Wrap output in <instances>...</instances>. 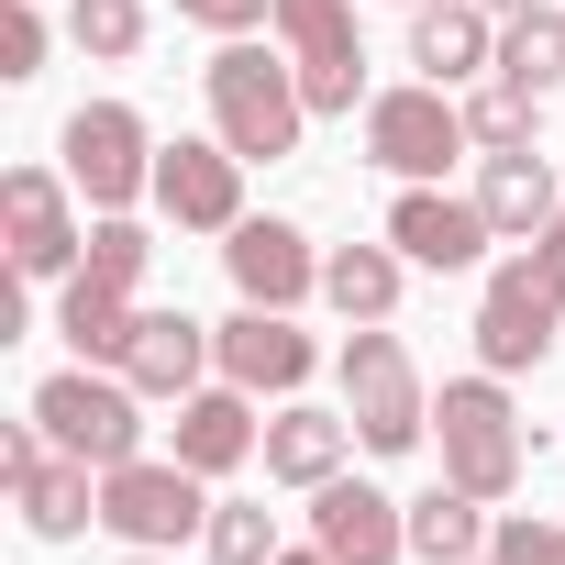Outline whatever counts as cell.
Instances as JSON below:
<instances>
[{
	"label": "cell",
	"mask_w": 565,
	"mask_h": 565,
	"mask_svg": "<svg viewBox=\"0 0 565 565\" xmlns=\"http://www.w3.org/2000/svg\"><path fill=\"white\" fill-rule=\"evenodd\" d=\"M200 100H211V134L244 167L300 156V134H311V89H300L289 45H255V34H222V56L200 67Z\"/></svg>",
	"instance_id": "cell-1"
},
{
	"label": "cell",
	"mask_w": 565,
	"mask_h": 565,
	"mask_svg": "<svg viewBox=\"0 0 565 565\" xmlns=\"http://www.w3.org/2000/svg\"><path fill=\"white\" fill-rule=\"evenodd\" d=\"M333 377H344V422H355L366 455H411L433 433V388H422V366H411V344L388 322H355V344H344Z\"/></svg>",
	"instance_id": "cell-2"
},
{
	"label": "cell",
	"mask_w": 565,
	"mask_h": 565,
	"mask_svg": "<svg viewBox=\"0 0 565 565\" xmlns=\"http://www.w3.org/2000/svg\"><path fill=\"white\" fill-rule=\"evenodd\" d=\"M34 422H45L56 455H78V466H134V455H145V388H134L122 366H89V355L34 388Z\"/></svg>",
	"instance_id": "cell-3"
},
{
	"label": "cell",
	"mask_w": 565,
	"mask_h": 565,
	"mask_svg": "<svg viewBox=\"0 0 565 565\" xmlns=\"http://www.w3.org/2000/svg\"><path fill=\"white\" fill-rule=\"evenodd\" d=\"M433 433H444V477L466 488V499H510L521 488V411H510V388H499V366H477V377H455L444 399H433Z\"/></svg>",
	"instance_id": "cell-4"
},
{
	"label": "cell",
	"mask_w": 565,
	"mask_h": 565,
	"mask_svg": "<svg viewBox=\"0 0 565 565\" xmlns=\"http://www.w3.org/2000/svg\"><path fill=\"white\" fill-rule=\"evenodd\" d=\"M100 532L134 543V554H178L189 532H211V477L178 466V455H134V466H100Z\"/></svg>",
	"instance_id": "cell-5"
},
{
	"label": "cell",
	"mask_w": 565,
	"mask_h": 565,
	"mask_svg": "<svg viewBox=\"0 0 565 565\" xmlns=\"http://www.w3.org/2000/svg\"><path fill=\"white\" fill-rule=\"evenodd\" d=\"M554 344H565V277H554L543 255H499L488 289H477V366L521 377V366H543Z\"/></svg>",
	"instance_id": "cell-6"
},
{
	"label": "cell",
	"mask_w": 565,
	"mask_h": 565,
	"mask_svg": "<svg viewBox=\"0 0 565 565\" xmlns=\"http://www.w3.org/2000/svg\"><path fill=\"white\" fill-rule=\"evenodd\" d=\"M56 145H67V178H78L89 211H134V200H156V134H145L134 100H78Z\"/></svg>",
	"instance_id": "cell-7"
},
{
	"label": "cell",
	"mask_w": 565,
	"mask_h": 565,
	"mask_svg": "<svg viewBox=\"0 0 565 565\" xmlns=\"http://www.w3.org/2000/svg\"><path fill=\"white\" fill-rule=\"evenodd\" d=\"M466 145H477V134H466V100H444L433 78H411V89H377V100H366V167H388L399 189L444 178Z\"/></svg>",
	"instance_id": "cell-8"
},
{
	"label": "cell",
	"mask_w": 565,
	"mask_h": 565,
	"mask_svg": "<svg viewBox=\"0 0 565 565\" xmlns=\"http://www.w3.org/2000/svg\"><path fill=\"white\" fill-rule=\"evenodd\" d=\"M311 366H322V344L300 333V311H233V322H211V377H233V388H255V399H300L311 388Z\"/></svg>",
	"instance_id": "cell-9"
},
{
	"label": "cell",
	"mask_w": 565,
	"mask_h": 565,
	"mask_svg": "<svg viewBox=\"0 0 565 565\" xmlns=\"http://www.w3.org/2000/svg\"><path fill=\"white\" fill-rule=\"evenodd\" d=\"M78 178H56V167H12L0 178V233H12V277H78V255H89V233H78V200H67Z\"/></svg>",
	"instance_id": "cell-10"
},
{
	"label": "cell",
	"mask_w": 565,
	"mask_h": 565,
	"mask_svg": "<svg viewBox=\"0 0 565 565\" xmlns=\"http://www.w3.org/2000/svg\"><path fill=\"white\" fill-rule=\"evenodd\" d=\"M277 45H289L311 111H355L366 89V34H355V0H277Z\"/></svg>",
	"instance_id": "cell-11"
},
{
	"label": "cell",
	"mask_w": 565,
	"mask_h": 565,
	"mask_svg": "<svg viewBox=\"0 0 565 565\" xmlns=\"http://www.w3.org/2000/svg\"><path fill=\"white\" fill-rule=\"evenodd\" d=\"M156 211H167L178 233H233V222H244V156H233L222 134L156 145Z\"/></svg>",
	"instance_id": "cell-12"
},
{
	"label": "cell",
	"mask_w": 565,
	"mask_h": 565,
	"mask_svg": "<svg viewBox=\"0 0 565 565\" xmlns=\"http://www.w3.org/2000/svg\"><path fill=\"white\" fill-rule=\"evenodd\" d=\"M222 266H233V300H255V311H300V300L322 289L311 233L277 222V211H244V222L222 233Z\"/></svg>",
	"instance_id": "cell-13"
},
{
	"label": "cell",
	"mask_w": 565,
	"mask_h": 565,
	"mask_svg": "<svg viewBox=\"0 0 565 565\" xmlns=\"http://www.w3.org/2000/svg\"><path fill=\"white\" fill-rule=\"evenodd\" d=\"M311 543L333 565H399L411 554V499H388L366 477H322L311 488Z\"/></svg>",
	"instance_id": "cell-14"
},
{
	"label": "cell",
	"mask_w": 565,
	"mask_h": 565,
	"mask_svg": "<svg viewBox=\"0 0 565 565\" xmlns=\"http://www.w3.org/2000/svg\"><path fill=\"white\" fill-rule=\"evenodd\" d=\"M388 244H399L411 266H444V277H455V266H477L499 233H488L477 189L455 200V189H433V178H422V189H399V200H388Z\"/></svg>",
	"instance_id": "cell-15"
},
{
	"label": "cell",
	"mask_w": 565,
	"mask_h": 565,
	"mask_svg": "<svg viewBox=\"0 0 565 565\" xmlns=\"http://www.w3.org/2000/svg\"><path fill=\"white\" fill-rule=\"evenodd\" d=\"M411 67L433 89L499 78V12H488V0H422V12H411Z\"/></svg>",
	"instance_id": "cell-16"
},
{
	"label": "cell",
	"mask_w": 565,
	"mask_h": 565,
	"mask_svg": "<svg viewBox=\"0 0 565 565\" xmlns=\"http://www.w3.org/2000/svg\"><path fill=\"white\" fill-rule=\"evenodd\" d=\"M178 466H200V477H233L244 455H266V422H255V388H233V377H211V388H189L178 399V444H167Z\"/></svg>",
	"instance_id": "cell-17"
},
{
	"label": "cell",
	"mask_w": 565,
	"mask_h": 565,
	"mask_svg": "<svg viewBox=\"0 0 565 565\" xmlns=\"http://www.w3.org/2000/svg\"><path fill=\"white\" fill-rule=\"evenodd\" d=\"M122 377H134L145 399H189V388H211V322H189V311H134Z\"/></svg>",
	"instance_id": "cell-18"
},
{
	"label": "cell",
	"mask_w": 565,
	"mask_h": 565,
	"mask_svg": "<svg viewBox=\"0 0 565 565\" xmlns=\"http://www.w3.org/2000/svg\"><path fill=\"white\" fill-rule=\"evenodd\" d=\"M477 211H488V233H499V244H543V222L565 211V189H554L543 145H521V156H477Z\"/></svg>",
	"instance_id": "cell-19"
},
{
	"label": "cell",
	"mask_w": 565,
	"mask_h": 565,
	"mask_svg": "<svg viewBox=\"0 0 565 565\" xmlns=\"http://www.w3.org/2000/svg\"><path fill=\"white\" fill-rule=\"evenodd\" d=\"M344 455H355V422L344 411L277 399V422H266V477L277 488H322V477H344Z\"/></svg>",
	"instance_id": "cell-20"
},
{
	"label": "cell",
	"mask_w": 565,
	"mask_h": 565,
	"mask_svg": "<svg viewBox=\"0 0 565 565\" xmlns=\"http://www.w3.org/2000/svg\"><path fill=\"white\" fill-rule=\"evenodd\" d=\"M399 277H411V255L377 233V244H333L322 255V300L344 311V322H388L399 311Z\"/></svg>",
	"instance_id": "cell-21"
},
{
	"label": "cell",
	"mask_w": 565,
	"mask_h": 565,
	"mask_svg": "<svg viewBox=\"0 0 565 565\" xmlns=\"http://www.w3.org/2000/svg\"><path fill=\"white\" fill-rule=\"evenodd\" d=\"M134 311H145V300L100 289V277H56V333H67L89 366H122V344H134Z\"/></svg>",
	"instance_id": "cell-22"
},
{
	"label": "cell",
	"mask_w": 565,
	"mask_h": 565,
	"mask_svg": "<svg viewBox=\"0 0 565 565\" xmlns=\"http://www.w3.org/2000/svg\"><path fill=\"white\" fill-rule=\"evenodd\" d=\"M488 532H499V521H488V499H466L455 477H444L433 499H411V554H422V565H477V554H488Z\"/></svg>",
	"instance_id": "cell-23"
},
{
	"label": "cell",
	"mask_w": 565,
	"mask_h": 565,
	"mask_svg": "<svg viewBox=\"0 0 565 565\" xmlns=\"http://www.w3.org/2000/svg\"><path fill=\"white\" fill-rule=\"evenodd\" d=\"M499 78H521L532 100H543V89H565V12H554V0H543V12H510V23H499Z\"/></svg>",
	"instance_id": "cell-24"
},
{
	"label": "cell",
	"mask_w": 565,
	"mask_h": 565,
	"mask_svg": "<svg viewBox=\"0 0 565 565\" xmlns=\"http://www.w3.org/2000/svg\"><path fill=\"white\" fill-rule=\"evenodd\" d=\"M145 266H156V233H145V222H122V211H100V222H89L78 277H100V289H122V300H134V289H145Z\"/></svg>",
	"instance_id": "cell-25"
},
{
	"label": "cell",
	"mask_w": 565,
	"mask_h": 565,
	"mask_svg": "<svg viewBox=\"0 0 565 565\" xmlns=\"http://www.w3.org/2000/svg\"><path fill=\"white\" fill-rule=\"evenodd\" d=\"M532 122H543V100H532L521 78H488V89L466 100V134H477V156H521V145H532Z\"/></svg>",
	"instance_id": "cell-26"
},
{
	"label": "cell",
	"mask_w": 565,
	"mask_h": 565,
	"mask_svg": "<svg viewBox=\"0 0 565 565\" xmlns=\"http://www.w3.org/2000/svg\"><path fill=\"white\" fill-rule=\"evenodd\" d=\"M200 554H211V565H277V510H266V499H211Z\"/></svg>",
	"instance_id": "cell-27"
},
{
	"label": "cell",
	"mask_w": 565,
	"mask_h": 565,
	"mask_svg": "<svg viewBox=\"0 0 565 565\" xmlns=\"http://www.w3.org/2000/svg\"><path fill=\"white\" fill-rule=\"evenodd\" d=\"M67 45L100 56V67L145 56V0H67Z\"/></svg>",
	"instance_id": "cell-28"
},
{
	"label": "cell",
	"mask_w": 565,
	"mask_h": 565,
	"mask_svg": "<svg viewBox=\"0 0 565 565\" xmlns=\"http://www.w3.org/2000/svg\"><path fill=\"white\" fill-rule=\"evenodd\" d=\"M45 12H34V0H0V78H45Z\"/></svg>",
	"instance_id": "cell-29"
},
{
	"label": "cell",
	"mask_w": 565,
	"mask_h": 565,
	"mask_svg": "<svg viewBox=\"0 0 565 565\" xmlns=\"http://www.w3.org/2000/svg\"><path fill=\"white\" fill-rule=\"evenodd\" d=\"M554 532H565V521H532V510H499L488 554H499V565H543V554H554Z\"/></svg>",
	"instance_id": "cell-30"
},
{
	"label": "cell",
	"mask_w": 565,
	"mask_h": 565,
	"mask_svg": "<svg viewBox=\"0 0 565 565\" xmlns=\"http://www.w3.org/2000/svg\"><path fill=\"white\" fill-rule=\"evenodd\" d=\"M167 12L200 34H255V23H277V0H167Z\"/></svg>",
	"instance_id": "cell-31"
},
{
	"label": "cell",
	"mask_w": 565,
	"mask_h": 565,
	"mask_svg": "<svg viewBox=\"0 0 565 565\" xmlns=\"http://www.w3.org/2000/svg\"><path fill=\"white\" fill-rule=\"evenodd\" d=\"M532 255H543V266H554V277H565V211H554V222H543V244H532Z\"/></svg>",
	"instance_id": "cell-32"
},
{
	"label": "cell",
	"mask_w": 565,
	"mask_h": 565,
	"mask_svg": "<svg viewBox=\"0 0 565 565\" xmlns=\"http://www.w3.org/2000/svg\"><path fill=\"white\" fill-rule=\"evenodd\" d=\"M277 565H333V554H322V543H300V554H289V543H277Z\"/></svg>",
	"instance_id": "cell-33"
},
{
	"label": "cell",
	"mask_w": 565,
	"mask_h": 565,
	"mask_svg": "<svg viewBox=\"0 0 565 565\" xmlns=\"http://www.w3.org/2000/svg\"><path fill=\"white\" fill-rule=\"evenodd\" d=\"M488 12H499V23H510V12H543V0H488Z\"/></svg>",
	"instance_id": "cell-34"
},
{
	"label": "cell",
	"mask_w": 565,
	"mask_h": 565,
	"mask_svg": "<svg viewBox=\"0 0 565 565\" xmlns=\"http://www.w3.org/2000/svg\"><path fill=\"white\" fill-rule=\"evenodd\" d=\"M122 565H178V554H134V543H122Z\"/></svg>",
	"instance_id": "cell-35"
},
{
	"label": "cell",
	"mask_w": 565,
	"mask_h": 565,
	"mask_svg": "<svg viewBox=\"0 0 565 565\" xmlns=\"http://www.w3.org/2000/svg\"><path fill=\"white\" fill-rule=\"evenodd\" d=\"M399 12H422V0H399Z\"/></svg>",
	"instance_id": "cell-36"
},
{
	"label": "cell",
	"mask_w": 565,
	"mask_h": 565,
	"mask_svg": "<svg viewBox=\"0 0 565 565\" xmlns=\"http://www.w3.org/2000/svg\"><path fill=\"white\" fill-rule=\"evenodd\" d=\"M477 565H499V554H477Z\"/></svg>",
	"instance_id": "cell-37"
}]
</instances>
